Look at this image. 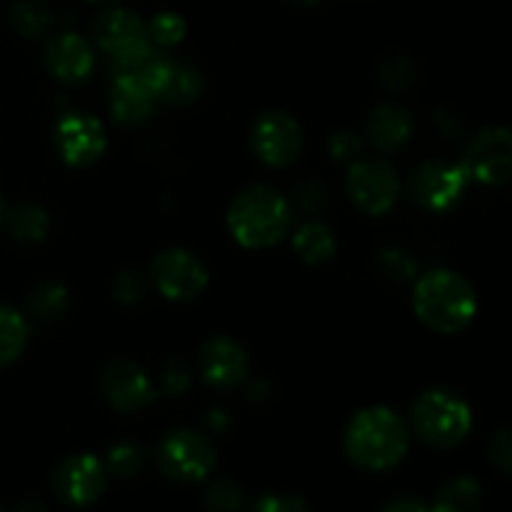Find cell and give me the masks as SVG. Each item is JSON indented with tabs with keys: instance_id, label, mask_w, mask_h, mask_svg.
<instances>
[{
	"instance_id": "6da1fadb",
	"label": "cell",
	"mask_w": 512,
	"mask_h": 512,
	"mask_svg": "<svg viewBox=\"0 0 512 512\" xmlns=\"http://www.w3.org/2000/svg\"><path fill=\"white\" fill-rule=\"evenodd\" d=\"M408 425L390 408L360 410L345 430V453L365 470L395 468L408 453Z\"/></svg>"
},
{
	"instance_id": "7a4b0ae2",
	"label": "cell",
	"mask_w": 512,
	"mask_h": 512,
	"mask_svg": "<svg viewBox=\"0 0 512 512\" xmlns=\"http://www.w3.org/2000/svg\"><path fill=\"white\" fill-rule=\"evenodd\" d=\"M418 318L435 333H458L478 313V298L465 278L453 270H430L418 280L413 293Z\"/></svg>"
},
{
	"instance_id": "3957f363",
	"label": "cell",
	"mask_w": 512,
	"mask_h": 512,
	"mask_svg": "<svg viewBox=\"0 0 512 512\" xmlns=\"http://www.w3.org/2000/svg\"><path fill=\"white\" fill-rule=\"evenodd\" d=\"M228 225L243 248H270L288 233V200L268 185H253L233 200Z\"/></svg>"
},
{
	"instance_id": "277c9868",
	"label": "cell",
	"mask_w": 512,
	"mask_h": 512,
	"mask_svg": "<svg viewBox=\"0 0 512 512\" xmlns=\"http://www.w3.org/2000/svg\"><path fill=\"white\" fill-rule=\"evenodd\" d=\"M415 433L435 448H453L468 438L473 428L470 405L450 390H428L415 400L413 408Z\"/></svg>"
},
{
	"instance_id": "5b68a950",
	"label": "cell",
	"mask_w": 512,
	"mask_h": 512,
	"mask_svg": "<svg viewBox=\"0 0 512 512\" xmlns=\"http://www.w3.org/2000/svg\"><path fill=\"white\" fill-rule=\"evenodd\" d=\"M93 30L100 48L110 55L115 75L133 73L155 53L148 25L130 10H105L95 18Z\"/></svg>"
},
{
	"instance_id": "8992f818",
	"label": "cell",
	"mask_w": 512,
	"mask_h": 512,
	"mask_svg": "<svg viewBox=\"0 0 512 512\" xmlns=\"http://www.w3.org/2000/svg\"><path fill=\"white\" fill-rule=\"evenodd\" d=\"M215 465L213 445L193 430H173L158 448V468L175 483H198Z\"/></svg>"
},
{
	"instance_id": "52a82bcc",
	"label": "cell",
	"mask_w": 512,
	"mask_h": 512,
	"mask_svg": "<svg viewBox=\"0 0 512 512\" xmlns=\"http://www.w3.org/2000/svg\"><path fill=\"white\" fill-rule=\"evenodd\" d=\"M345 188L350 200L368 215L388 213L400 193L398 175L385 160H358L350 165Z\"/></svg>"
},
{
	"instance_id": "ba28073f",
	"label": "cell",
	"mask_w": 512,
	"mask_h": 512,
	"mask_svg": "<svg viewBox=\"0 0 512 512\" xmlns=\"http://www.w3.org/2000/svg\"><path fill=\"white\" fill-rule=\"evenodd\" d=\"M470 175L465 173L463 165H450L433 160L423 163L410 178V195L418 200L423 208L433 213H445L453 208L465 193Z\"/></svg>"
},
{
	"instance_id": "9c48e42d",
	"label": "cell",
	"mask_w": 512,
	"mask_h": 512,
	"mask_svg": "<svg viewBox=\"0 0 512 512\" xmlns=\"http://www.w3.org/2000/svg\"><path fill=\"white\" fill-rule=\"evenodd\" d=\"M463 168L470 178L480 180L485 185L508 183L512 170V135L508 128L480 130L478 138L470 143L465 153Z\"/></svg>"
},
{
	"instance_id": "30bf717a",
	"label": "cell",
	"mask_w": 512,
	"mask_h": 512,
	"mask_svg": "<svg viewBox=\"0 0 512 512\" xmlns=\"http://www.w3.org/2000/svg\"><path fill=\"white\" fill-rule=\"evenodd\" d=\"M153 278L165 298L185 303V300L198 298L205 290V285H208V268L188 250L173 248L155 258Z\"/></svg>"
},
{
	"instance_id": "8fae6325",
	"label": "cell",
	"mask_w": 512,
	"mask_h": 512,
	"mask_svg": "<svg viewBox=\"0 0 512 512\" xmlns=\"http://www.w3.org/2000/svg\"><path fill=\"white\" fill-rule=\"evenodd\" d=\"M253 148L263 163L283 168L298 158L303 148V133L298 120L283 110H268L253 125Z\"/></svg>"
},
{
	"instance_id": "7c38bea8",
	"label": "cell",
	"mask_w": 512,
	"mask_h": 512,
	"mask_svg": "<svg viewBox=\"0 0 512 512\" xmlns=\"http://www.w3.org/2000/svg\"><path fill=\"white\" fill-rule=\"evenodd\" d=\"M55 143H58L65 163L73 165V168H85L105 153L108 140H105L100 120L78 113V110H70V113L60 115L58 125H55Z\"/></svg>"
},
{
	"instance_id": "4fadbf2b",
	"label": "cell",
	"mask_w": 512,
	"mask_h": 512,
	"mask_svg": "<svg viewBox=\"0 0 512 512\" xmlns=\"http://www.w3.org/2000/svg\"><path fill=\"white\" fill-rule=\"evenodd\" d=\"M105 468L93 455H73L63 460L53 475V490L63 503L90 505L105 490Z\"/></svg>"
},
{
	"instance_id": "5bb4252c",
	"label": "cell",
	"mask_w": 512,
	"mask_h": 512,
	"mask_svg": "<svg viewBox=\"0 0 512 512\" xmlns=\"http://www.w3.org/2000/svg\"><path fill=\"white\" fill-rule=\"evenodd\" d=\"M100 388H103L105 400L120 413H133L153 400L150 378L133 360L120 358L105 365L103 375H100Z\"/></svg>"
},
{
	"instance_id": "9a60e30c",
	"label": "cell",
	"mask_w": 512,
	"mask_h": 512,
	"mask_svg": "<svg viewBox=\"0 0 512 512\" xmlns=\"http://www.w3.org/2000/svg\"><path fill=\"white\" fill-rule=\"evenodd\" d=\"M200 370L203 378L215 388H235L243 383L248 373V358L245 350L230 338H213L200 350Z\"/></svg>"
},
{
	"instance_id": "2e32d148",
	"label": "cell",
	"mask_w": 512,
	"mask_h": 512,
	"mask_svg": "<svg viewBox=\"0 0 512 512\" xmlns=\"http://www.w3.org/2000/svg\"><path fill=\"white\" fill-rule=\"evenodd\" d=\"M45 63H48V70L55 78L75 85L83 83L93 73L95 58L88 40L75 33H63L48 45V50H45Z\"/></svg>"
},
{
	"instance_id": "e0dca14e",
	"label": "cell",
	"mask_w": 512,
	"mask_h": 512,
	"mask_svg": "<svg viewBox=\"0 0 512 512\" xmlns=\"http://www.w3.org/2000/svg\"><path fill=\"white\" fill-rule=\"evenodd\" d=\"M155 93L150 85L140 78L138 73H118L113 80V93H110V105L113 115L120 125L145 123L155 108Z\"/></svg>"
},
{
	"instance_id": "ac0fdd59",
	"label": "cell",
	"mask_w": 512,
	"mask_h": 512,
	"mask_svg": "<svg viewBox=\"0 0 512 512\" xmlns=\"http://www.w3.org/2000/svg\"><path fill=\"white\" fill-rule=\"evenodd\" d=\"M370 143L383 153L403 148L413 135V118L400 105H380L368 120Z\"/></svg>"
},
{
	"instance_id": "d6986e66",
	"label": "cell",
	"mask_w": 512,
	"mask_h": 512,
	"mask_svg": "<svg viewBox=\"0 0 512 512\" xmlns=\"http://www.w3.org/2000/svg\"><path fill=\"white\" fill-rule=\"evenodd\" d=\"M295 253L308 265H323L335 255V238L328 225L308 223L295 233Z\"/></svg>"
},
{
	"instance_id": "ffe728a7",
	"label": "cell",
	"mask_w": 512,
	"mask_h": 512,
	"mask_svg": "<svg viewBox=\"0 0 512 512\" xmlns=\"http://www.w3.org/2000/svg\"><path fill=\"white\" fill-rule=\"evenodd\" d=\"M28 343V323L18 310L0 305V368L10 365Z\"/></svg>"
},
{
	"instance_id": "44dd1931",
	"label": "cell",
	"mask_w": 512,
	"mask_h": 512,
	"mask_svg": "<svg viewBox=\"0 0 512 512\" xmlns=\"http://www.w3.org/2000/svg\"><path fill=\"white\" fill-rule=\"evenodd\" d=\"M8 228L13 233L15 240H23V243H38L48 233V215L40 205L33 203H20L15 205L13 213L8 218Z\"/></svg>"
},
{
	"instance_id": "7402d4cb",
	"label": "cell",
	"mask_w": 512,
	"mask_h": 512,
	"mask_svg": "<svg viewBox=\"0 0 512 512\" xmlns=\"http://www.w3.org/2000/svg\"><path fill=\"white\" fill-rule=\"evenodd\" d=\"M483 500V488L478 480L473 478H458L453 483L445 485L438 493L433 508L438 512H460V510H475Z\"/></svg>"
},
{
	"instance_id": "603a6c76",
	"label": "cell",
	"mask_w": 512,
	"mask_h": 512,
	"mask_svg": "<svg viewBox=\"0 0 512 512\" xmlns=\"http://www.w3.org/2000/svg\"><path fill=\"white\" fill-rule=\"evenodd\" d=\"M10 20L18 28V33L28 35H40L50 23V13L43 5V0H15L13 8H10Z\"/></svg>"
},
{
	"instance_id": "cb8c5ba5",
	"label": "cell",
	"mask_w": 512,
	"mask_h": 512,
	"mask_svg": "<svg viewBox=\"0 0 512 512\" xmlns=\"http://www.w3.org/2000/svg\"><path fill=\"white\" fill-rule=\"evenodd\" d=\"M28 308L30 313L38 315V318H58V315H63V310L68 308V293H65L63 285L58 283H40L38 288L30 293Z\"/></svg>"
},
{
	"instance_id": "d4e9b609",
	"label": "cell",
	"mask_w": 512,
	"mask_h": 512,
	"mask_svg": "<svg viewBox=\"0 0 512 512\" xmlns=\"http://www.w3.org/2000/svg\"><path fill=\"white\" fill-rule=\"evenodd\" d=\"M148 35L158 45H175L185 38V20L178 13H158L148 25Z\"/></svg>"
},
{
	"instance_id": "484cf974",
	"label": "cell",
	"mask_w": 512,
	"mask_h": 512,
	"mask_svg": "<svg viewBox=\"0 0 512 512\" xmlns=\"http://www.w3.org/2000/svg\"><path fill=\"white\" fill-rule=\"evenodd\" d=\"M143 465V453H140L138 445L133 443H118L108 450V468L113 470L115 475H135Z\"/></svg>"
},
{
	"instance_id": "4316f807",
	"label": "cell",
	"mask_w": 512,
	"mask_h": 512,
	"mask_svg": "<svg viewBox=\"0 0 512 512\" xmlns=\"http://www.w3.org/2000/svg\"><path fill=\"white\" fill-rule=\"evenodd\" d=\"M240 503H243V493L228 478L215 480L208 488V493H205V505L213 510H238Z\"/></svg>"
},
{
	"instance_id": "83f0119b",
	"label": "cell",
	"mask_w": 512,
	"mask_h": 512,
	"mask_svg": "<svg viewBox=\"0 0 512 512\" xmlns=\"http://www.w3.org/2000/svg\"><path fill=\"white\" fill-rule=\"evenodd\" d=\"M415 68L405 55H395V58H388V63L380 68V80H383L385 88L390 90H403L413 83Z\"/></svg>"
},
{
	"instance_id": "f1b7e54d",
	"label": "cell",
	"mask_w": 512,
	"mask_h": 512,
	"mask_svg": "<svg viewBox=\"0 0 512 512\" xmlns=\"http://www.w3.org/2000/svg\"><path fill=\"white\" fill-rule=\"evenodd\" d=\"M255 510H260V512H303V510H308V505H305L300 498H293V495H288V493H270L255 503Z\"/></svg>"
},
{
	"instance_id": "f546056e",
	"label": "cell",
	"mask_w": 512,
	"mask_h": 512,
	"mask_svg": "<svg viewBox=\"0 0 512 512\" xmlns=\"http://www.w3.org/2000/svg\"><path fill=\"white\" fill-rule=\"evenodd\" d=\"M490 460L500 468V473L508 475L512 468V443H510V430H500L490 445Z\"/></svg>"
},
{
	"instance_id": "4dcf8cb0",
	"label": "cell",
	"mask_w": 512,
	"mask_h": 512,
	"mask_svg": "<svg viewBox=\"0 0 512 512\" xmlns=\"http://www.w3.org/2000/svg\"><path fill=\"white\" fill-rule=\"evenodd\" d=\"M330 153L338 160H350L360 153V140L350 130H340L330 138Z\"/></svg>"
},
{
	"instance_id": "1f68e13d",
	"label": "cell",
	"mask_w": 512,
	"mask_h": 512,
	"mask_svg": "<svg viewBox=\"0 0 512 512\" xmlns=\"http://www.w3.org/2000/svg\"><path fill=\"white\" fill-rule=\"evenodd\" d=\"M163 388L168 395H180L188 388V368L180 360H170L168 370L163 375Z\"/></svg>"
},
{
	"instance_id": "d6a6232c",
	"label": "cell",
	"mask_w": 512,
	"mask_h": 512,
	"mask_svg": "<svg viewBox=\"0 0 512 512\" xmlns=\"http://www.w3.org/2000/svg\"><path fill=\"white\" fill-rule=\"evenodd\" d=\"M140 293H143V285H140L138 275H118V280H115V298L125 300V303H133V300L140 298Z\"/></svg>"
},
{
	"instance_id": "836d02e7",
	"label": "cell",
	"mask_w": 512,
	"mask_h": 512,
	"mask_svg": "<svg viewBox=\"0 0 512 512\" xmlns=\"http://www.w3.org/2000/svg\"><path fill=\"white\" fill-rule=\"evenodd\" d=\"M383 263L388 265L390 270H398V275H403V278H408L410 273H415V263L410 258H405L400 250H388V253L383 255Z\"/></svg>"
},
{
	"instance_id": "e575fe53",
	"label": "cell",
	"mask_w": 512,
	"mask_h": 512,
	"mask_svg": "<svg viewBox=\"0 0 512 512\" xmlns=\"http://www.w3.org/2000/svg\"><path fill=\"white\" fill-rule=\"evenodd\" d=\"M385 512H428L430 508L425 503H420V500H393V503H388L383 508Z\"/></svg>"
},
{
	"instance_id": "d590c367",
	"label": "cell",
	"mask_w": 512,
	"mask_h": 512,
	"mask_svg": "<svg viewBox=\"0 0 512 512\" xmlns=\"http://www.w3.org/2000/svg\"><path fill=\"white\" fill-rule=\"evenodd\" d=\"M298 3L300 5H315V3H318V0H298Z\"/></svg>"
},
{
	"instance_id": "8d00e7d4",
	"label": "cell",
	"mask_w": 512,
	"mask_h": 512,
	"mask_svg": "<svg viewBox=\"0 0 512 512\" xmlns=\"http://www.w3.org/2000/svg\"><path fill=\"white\" fill-rule=\"evenodd\" d=\"M0 215H3V198H0Z\"/></svg>"
},
{
	"instance_id": "74e56055",
	"label": "cell",
	"mask_w": 512,
	"mask_h": 512,
	"mask_svg": "<svg viewBox=\"0 0 512 512\" xmlns=\"http://www.w3.org/2000/svg\"><path fill=\"white\" fill-rule=\"evenodd\" d=\"M93 3H108V0H93Z\"/></svg>"
}]
</instances>
